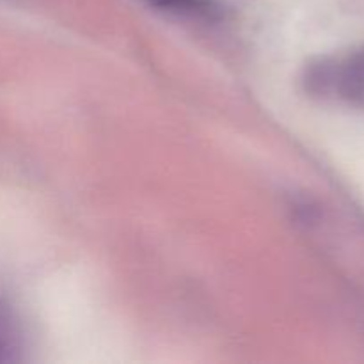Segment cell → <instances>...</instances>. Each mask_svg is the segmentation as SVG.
<instances>
[{"label":"cell","instance_id":"6da1fadb","mask_svg":"<svg viewBox=\"0 0 364 364\" xmlns=\"http://www.w3.org/2000/svg\"><path fill=\"white\" fill-rule=\"evenodd\" d=\"M308 91L318 96L336 95L364 107V48L345 59H318L306 70Z\"/></svg>","mask_w":364,"mask_h":364},{"label":"cell","instance_id":"7a4b0ae2","mask_svg":"<svg viewBox=\"0 0 364 364\" xmlns=\"http://www.w3.org/2000/svg\"><path fill=\"white\" fill-rule=\"evenodd\" d=\"M146 2L156 9L192 18L213 20L220 14V6L217 4V0H146Z\"/></svg>","mask_w":364,"mask_h":364},{"label":"cell","instance_id":"3957f363","mask_svg":"<svg viewBox=\"0 0 364 364\" xmlns=\"http://www.w3.org/2000/svg\"><path fill=\"white\" fill-rule=\"evenodd\" d=\"M20 338L16 323L7 306L0 301V363H13L18 358Z\"/></svg>","mask_w":364,"mask_h":364}]
</instances>
